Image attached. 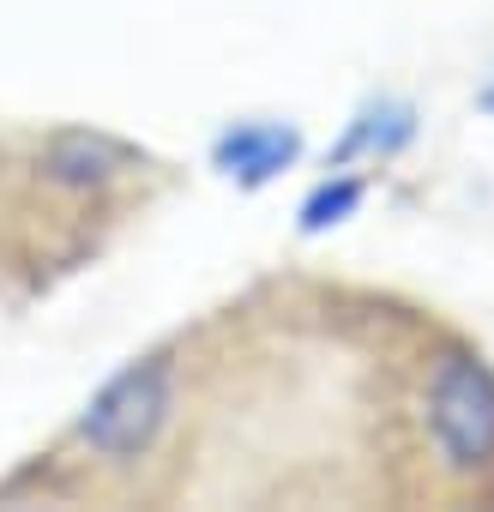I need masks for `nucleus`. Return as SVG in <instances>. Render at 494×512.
Here are the masks:
<instances>
[{
  "label": "nucleus",
  "mask_w": 494,
  "mask_h": 512,
  "mask_svg": "<svg viewBox=\"0 0 494 512\" xmlns=\"http://www.w3.org/2000/svg\"><path fill=\"white\" fill-rule=\"evenodd\" d=\"M356 199H362V187H356V181H332V187H320V193L302 205V229H326V223H338Z\"/></svg>",
  "instance_id": "39448f33"
},
{
  "label": "nucleus",
  "mask_w": 494,
  "mask_h": 512,
  "mask_svg": "<svg viewBox=\"0 0 494 512\" xmlns=\"http://www.w3.org/2000/svg\"><path fill=\"white\" fill-rule=\"evenodd\" d=\"M175 410V386H169V362L151 356V362H133L121 368L79 416V440L103 458H139L151 452V440L163 434Z\"/></svg>",
  "instance_id": "f257e3e1"
},
{
  "label": "nucleus",
  "mask_w": 494,
  "mask_h": 512,
  "mask_svg": "<svg viewBox=\"0 0 494 512\" xmlns=\"http://www.w3.org/2000/svg\"><path fill=\"white\" fill-rule=\"evenodd\" d=\"M296 151H302L296 127H278V121H241V127H229V133L217 139V169L235 175V181H247V187H260V181H272L278 169H290Z\"/></svg>",
  "instance_id": "7ed1b4c3"
},
{
  "label": "nucleus",
  "mask_w": 494,
  "mask_h": 512,
  "mask_svg": "<svg viewBox=\"0 0 494 512\" xmlns=\"http://www.w3.org/2000/svg\"><path fill=\"white\" fill-rule=\"evenodd\" d=\"M121 169H127V151L103 133H61L43 151V181H55V187H103Z\"/></svg>",
  "instance_id": "20e7f679"
},
{
  "label": "nucleus",
  "mask_w": 494,
  "mask_h": 512,
  "mask_svg": "<svg viewBox=\"0 0 494 512\" xmlns=\"http://www.w3.org/2000/svg\"><path fill=\"white\" fill-rule=\"evenodd\" d=\"M428 434L452 470L494 464V374L476 356H440L428 380Z\"/></svg>",
  "instance_id": "f03ea898"
}]
</instances>
